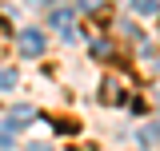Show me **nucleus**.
<instances>
[{
    "mask_svg": "<svg viewBox=\"0 0 160 151\" xmlns=\"http://www.w3.org/2000/svg\"><path fill=\"white\" fill-rule=\"evenodd\" d=\"M156 4H160V0H132V12H140V16H152V12H156Z\"/></svg>",
    "mask_w": 160,
    "mask_h": 151,
    "instance_id": "obj_5",
    "label": "nucleus"
},
{
    "mask_svg": "<svg viewBox=\"0 0 160 151\" xmlns=\"http://www.w3.org/2000/svg\"><path fill=\"white\" fill-rule=\"evenodd\" d=\"M8 88H16V72L4 68V72H0V92H8Z\"/></svg>",
    "mask_w": 160,
    "mask_h": 151,
    "instance_id": "obj_7",
    "label": "nucleus"
},
{
    "mask_svg": "<svg viewBox=\"0 0 160 151\" xmlns=\"http://www.w3.org/2000/svg\"><path fill=\"white\" fill-rule=\"evenodd\" d=\"M32 119H36L32 108H16V112L4 115V131H20V127H24V123H32Z\"/></svg>",
    "mask_w": 160,
    "mask_h": 151,
    "instance_id": "obj_3",
    "label": "nucleus"
},
{
    "mask_svg": "<svg viewBox=\"0 0 160 151\" xmlns=\"http://www.w3.org/2000/svg\"><path fill=\"white\" fill-rule=\"evenodd\" d=\"M92 56H96V60H108V56H112V44H108V40H92Z\"/></svg>",
    "mask_w": 160,
    "mask_h": 151,
    "instance_id": "obj_6",
    "label": "nucleus"
},
{
    "mask_svg": "<svg viewBox=\"0 0 160 151\" xmlns=\"http://www.w3.org/2000/svg\"><path fill=\"white\" fill-rule=\"evenodd\" d=\"M132 95L124 92V76H104V84H100V103H108V108H120V103H128Z\"/></svg>",
    "mask_w": 160,
    "mask_h": 151,
    "instance_id": "obj_1",
    "label": "nucleus"
},
{
    "mask_svg": "<svg viewBox=\"0 0 160 151\" xmlns=\"http://www.w3.org/2000/svg\"><path fill=\"white\" fill-rule=\"evenodd\" d=\"M16 44H20L24 56H40V52H44V32H40V28H24L16 36Z\"/></svg>",
    "mask_w": 160,
    "mask_h": 151,
    "instance_id": "obj_2",
    "label": "nucleus"
},
{
    "mask_svg": "<svg viewBox=\"0 0 160 151\" xmlns=\"http://www.w3.org/2000/svg\"><path fill=\"white\" fill-rule=\"evenodd\" d=\"M28 151H48V147H44V143H32V147H28Z\"/></svg>",
    "mask_w": 160,
    "mask_h": 151,
    "instance_id": "obj_11",
    "label": "nucleus"
},
{
    "mask_svg": "<svg viewBox=\"0 0 160 151\" xmlns=\"http://www.w3.org/2000/svg\"><path fill=\"white\" fill-rule=\"evenodd\" d=\"M48 4H60V0H48Z\"/></svg>",
    "mask_w": 160,
    "mask_h": 151,
    "instance_id": "obj_12",
    "label": "nucleus"
},
{
    "mask_svg": "<svg viewBox=\"0 0 160 151\" xmlns=\"http://www.w3.org/2000/svg\"><path fill=\"white\" fill-rule=\"evenodd\" d=\"M100 4H104V0H80V12H96Z\"/></svg>",
    "mask_w": 160,
    "mask_h": 151,
    "instance_id": "obj_9",
    "label": "nucleus"
},
{
    "mask_svg": "<svg viewBox=\"0 0 160 151\" xmlns=\"http://www.w3.org/2000/svg\"><path fill=\"white\" fill-rule=\"evenodd\" d=\"M48 20H52V28H60V32H64L68 40L76 36V32H72V12H68V8H56V12H52Z\"/></svg>",
    "mask_w": 160,
    "mask_h": 151,
    "instance_id": "obj_4",
    "label": "nucleus"
},
{
    "mask_svg": "<svg viewBox=\"0 0 160 151\" xmlns=\"http://www.w3.org/2000/svg\"><path fill=\"white\" fill-rule=\"evenodd\" d=\"M128 112H136V115H144V112H148V108H144V99H140V95H132V99H128Z\"/></svg>",
    "mask_w": 160,
    "mask_h": 151,
    "instance_id": "obj_8",
    "label": "nucleus"
},
{
    "mask_svg": "<svg viewBox=\"0 0 160 151\" xmlns=\"http://www.w3.org/2000/svg\"><path fill=\"white\" fill-rule=\"evenodd\" d=\"M4 147H12V131H4V127H0V151Z\"/></svg>",
    "mask_w": 160,
    "mask_h": 151,
    "instance_id": "obj_10",
    "label": "nucleus"
}]
</instances>
